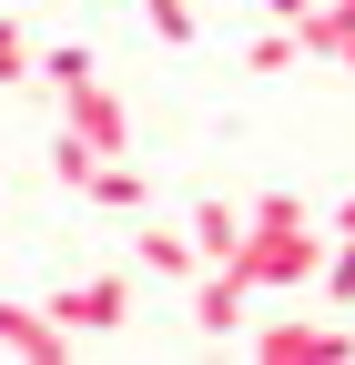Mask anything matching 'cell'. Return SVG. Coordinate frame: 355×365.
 Segmentation results:
<instances>
[{"instance_id": "2", "label": "cell", "mask_w": 355, "mask_h": 365, "mask_svg": "<svg viewBox=\"0 0 355 365\" xmlns=\"http://www.w3.org/2000/svg\"><path fill=\"white\" fill-rule=\"evenodd\" d=\"M51 325L61 335H122L132 325V284H122V274H81V284L51 294Z\"/></svg>"}, {"instance_id": "16", "label": "cell", "mask_w": 355, "mask_h": 365, "mask_svg": "<svg viewBox=\"0 0 355 365\" xmlns=\"http://www.w3.org/2000/svg\"><path fill=\"white\" fill-rule=\"evenodd\" d=\"M264 21H304V0H264Z\"/></svg>"}, {"instance_id": "10", "label": "cell", "mask_w": 355, "mask_h": 365, "mask_svg": "<svg viewBox=\"0 0 355 365\" xmlns=\"http://www.w3.org/2000/svg\"><path fill=\"white\" fill-rule=\"evenodd\" d=\"M234 234H244V213H234V203H193V254H203V264H224Z\"/></svg>"}, {"instance_id": "11", "label": "cell", "mask_w": 355, "mask_h": 365, "mask_svg": "<svg viewBox=\"0 0 355 365\" xmlns=\"http://www.w3.org/2000/svg\"><path fill=\"white\" fill-rule=\"evenodd\" d=\"M92 143H81V132H61V143H51V173H61V193H81V182H92Z\"/></svg>"}, {"instance_id": "8", "label": "cell", "mask_w": 355, "mask_h": 365, "mask_svg": "<svg viewBox=\"0 0 355 365\" xmlns=\"http://www.w3.org/2000/svg\"><path fill=\"white\" fill-rule=\"evenodd\" d=\"M81 193H92L102 213H143V173H132L122 153H102V163H92V182H81Z\"/></svg>"}, {"instance_id": "1", "label": "cell", "mask_w": 355, "mask_h": 365, "mask_svg": "<svg viewBox=\"0 0 355 365\" xmlns=\"http://www.w3.org/2000/svg\"><path fill=\"white\" fill-rule=\"evenodd\" d=\"M244 284H315V264H325V223L304 213L294 193H264L254 213H244V234H234V254H224Z\"/></svg>"}, {"instance_id": "9", "label": "cell", "mask_w": 355, "mask_h": 365, "mask_svg": "<svg viewBox=\"0 0 355 365\" xmlns=\"http://www.w3.org/2000/svg\"><path fill=\"white\" fill-rule=\"evenodd\" d=\"M31 81H51V91L92 81V41H51V51H31Z\"/></svg>"}, {"instance_id": "13", "label": "cell", "mask_w": 355, "mask_h": 365, "mask_svg": "<svg viewBox=\"0 0 355 365\" xmlns=\"http://www.w3.org/2000/svg\"><path fill=\"white\" fill-rule=\"evenodd\" d=\"M21 81H31V31L0 21V91H21Z\"/></svg>"}, {"instance_id": "4", "label": "cell", "mask_w": 355, "mask_h": 365, "mask_svg": "<svg viewBox=\"0 0 355 365\" xmlns=\"http://www.w3.org/2000/svg\"><path fill=\"white\" fill-rule=\"evenodd\" d=\"M244 294H254V284H244L234 264H203V274H193V325H203V335H234V325H244Z\"/></svg>"}, {"instance_id": "14", "label": "cell", "mask_w": 355, "mask_h": 365, "mask_svg": "<svg viewBox=\"0 0 355 365\" xmlns=\"http://www.w3.org/2000/svg\"><path fill=\"white\" fill-rule=\"evenodd\" d=\"M284 61H304V51H294V21H274V31L244 51V71H284Z\"/></svg>"}, {"instance_id": "17", "label": "cell", "mask_w": 355, "mask_h": 365, "mask_svg": "<svg viewBox=\"0 0 355 365\" xmlns=\"http://www.w3.org/2000/svg\"><path fill=\"white\" fill-rule=\"evenodd\" d=\"M335 234H355V203H345V213H335Z\"/></svg>"}, {"instance_id": "12", "label": "cell", "mask_w": 355, "mask_h": 365, "mask_svg": "<svg viewBox=\"0 0 355 365\" xmlns=\"http://www.w3.org/2000/svg\"><path fill=\"white\" fill-rule=\"evenodd\" d=\"M315 294L355 304V234H335V264H315Z\"/></svg>"}, {"instance_id": "5", "label": "cell", "mask_w": 355, "mask_h": 365, "mask_svg": "<svg viewBox=\"0 0 355 365\" xmlns=\"http://www.w3.org/2000/svg\"><path fill=\"white\" fill-rule=\"evenodd\" d=\"M345 345H355L345 325H304V314H284V325H264V335H254V355H315V365H335Z\"/></svg>"}, {"instance_id": "7", "label": "cell", "mask_w": 355, "mask_h": 365, "mask_svg": "<svg viewBox=\"0 0 355 365\" xmlns=\"http://www.w3.org/2000/svg\"><path fill=\"white\" fill-rule=\"evenodd\" d=\"M143 274H163V284H193V274H203L193 234H173V223H143Z\"/></svg>"}, {"instance_id": "15", "label": "cell", "mask_w": 355, "mask_h": 365, "mask_svg": "<svg viewBox=\"0 0 355 365\" xmlns=\"http://www.w3.org/2000/svg\"><path fill=\"white\" fill-rule=\"evenodd\" d=\"M143 21L173 41V51H183V41H193V0H143Z\"/></svg>"}, {"instance_id": "6", "label": "cell", "mask_w": 355, "mask_h": 365, "mask_svg": "<svg viewBox=\"0 0 355 365\" xmlns=\"http://www.w3.org/2000/svg\"><path fill=\"white\" fill-rule=\"evenodd\" d=\"M0 345H11V355H41V365H61V355H71V335H61L41 304H0Z\"/></svg>"}, {"instance_id": "3", "label": "cell", "mask_w": 355, "mask_h": 365, "mask_svg": "<svg viewBox=\"0 0 355 365\" xmlns=\"http://www.w3.org/2000/svg\"><path fill=\"white\" fill-rule=\"evenodd\" d=\"M61 112H71L61 132H81V143H92V153H122V143H132V112L112 102L102 81H71V91H61Z\"/></svg>"}]
</instances>
